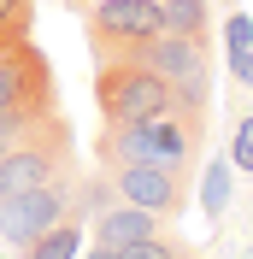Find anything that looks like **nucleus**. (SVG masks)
I'll list each match as a JSON object with an SVG mask.
<instances>
[{"label":"nucleus","mask_w":253,"mask_h":259,"mask_svg":"<svg viewBox=\"0 0 253 259\" xmlns=\"http://www.w3.org/2000/svg\"><path fill=\"white\" fill-rule=\"evenodd\" d=\"M95 165L100 171H118V165H165V171L194 177V165H200V136H194L177 112L147 118V124H100Z\"/></svg>","instance_id":"obj_1"},{"label":"nucleus","mask_w":253,"mask_h":259,"mask_svg":"<svg viewBox=\"0 0 253 259\" xmlns=\"http://www.w3.org/2000/svg\"><path fill=\"white\" fill-rule=\"evenodd\" d=\"M77 130L65 112H48L41 124H30L24 136L12 142V153H0V200L12 194H30L41 183H59V177H77Z\"/></svg>","instance_id":"obj_2"},{"label":"nucleus","mask_w":253,"mask_h":259,"mask_svg":"<svg viewBox=\"0 0 253 259\" xmlns=\"http://www.w3.org/2000/svg\"><path fill=\"white\" fill-rule=\"evenodd\" d=\"M171 82L147 71L142 59L130 53H106L95 59V106H100V124H147V118H165L171 112Z\"/></svg>","instance_id":"obj_3"},{"label":"nucleus","mask_w":253,"mask_h":259,"mask_svg":"<svg viewBox=\"0 0 253 259\" xmlns=\"http://www.w3.org/2000/svg\"><path fill=\"white\" fill-rule=\"evenodd\" d=\"M159 30H165V0H89L82 6V35L95 59L130 53Z\"/></svg>","instance_id":"obj_4"},{"label":"nucleus","mask_w":253,"mask_h":259,"mask_svg":"<svg viewBox=\"0 0 253 259\" xmlns=\"http://www.w3.org/2000/svg\"><path fill=\"white\" fill-rule=\"evenodd\" d=\"M77 177H82V171H77ZM77 177H59V183H41V189H30V194L0 200V247L24 253L35 236H48V230L59 224L65 212H71V200H77Z\"/></svg>","instance_id":"obj_5"},{"label":"nucleus","mask_w":253,"mask_h":259,"mask_svg":"<svg viewBox=\"0 0 253 259\" xmlns=\"http://www.w3.org/2000/svg\"><path fill=\"white\" fill-rule=\"evenodd\" d=\"M106 177H112V189H118V200L153 212L159 224H177V218L189 212V177H183V171H165V165H118Z\"/></svg>","instance_id":"obj_6"},{"label":"nucleus","mask_w":253,"mask_h":259,"mask_svg":"<svg viewBox=\"0 0 253 259\" xmlns=\"http://www.w3.org/2000/svg\"><path fill=\"white\" fill-rule=\"evenodd\" d=\"M18 100H59L53 65H48V53L35 48V35L0 48V112L18 106Z\"/></svg>","instance_id":"obj_7"},{"label":"nucleus","mask_w":253,"mask_h":259,"mask_svg":"<svg viewBox=\"0 0 253 259\" xmlns=\"http://www.w3.org/2000/svg\"><path fill=\"white\" fill-rule=\"evenodd\" d=\"M159 218L142 206H130V200H112L106 212H95V242L100 247H130V242H142V236H159Z\"/></svg>","instance_id":"obj_8"},{"label":"nucleus","mask_w":253,"mask_h":259,"mask_svg":"<svg viewBox=\"0 0 253 259\" xmlns=\"http://www.w3.org/2000/svg\"><path fill=\"white\" fill-rule=\"evenodd\" d=\"M77 183H82V177H77ZM82 236H89V206H82V194H77L71 212H65L48 236H35L18 259H77V253H82Z\"/></svg>","instance_id":"obj_9"},{"label":"nucleus","mask_w":253,"mask_h":259,"mask_svg":"<svg viewBox=\"0 0 253 259\" xmlns=\"http://www.w3.org/2000/svg\"><path fill=\"white\" fill-rule=\"evenodd\" d=\"M48 112H59V100H18V106H6V112H0V153H12V142L30 124H41Z\"/></svg>","instance_id":"obj_10"},{"label":"nucleus","mask_w":253,"mask_h":259,"mask_svg":"<svg viewBox=\"0 0 253 259\" xmlns=\"http://www.w3.org/2000/svg\"><path fill=\"white\" fill-rule=\"evenodd\" d=\"M165 30L200 35V41H206V30H212V6H206V0H165Z\"/></svg>","instance_id":"obj_11"},{"label":"nucleus","mask_w":253,"mask_h":259,"mask_svg":"<svg viewBox=\"0 0 253 259\" xmlns=\"http://www.w3.org/2000/svg\"><path fill=\"white\" fill-rule=\"evenodd\" d=\"M35 12H41V0H0V35L6 41L35 35Z\"/></svg>","instance_id":"obj_12"},{"label":"nucleus","mask_w":253,"mask_h":259,"mask_svg":"<svg viewBox=\"0 0 253 259\" xmlns=\"http://www.w3.org/2000/svg\"><path fill=\"white\" fill-rule=\"evenodd\" d=\"M224 206H230V159L206 171V218H224Z\"/></svg>","instance_id":"obj_13"},{"label":"nucleus","mask_w":253,"mask_h":259,"mask_svg":"<svg viewBox=\"0 0 253 259\" xmlns=\"http://www.w3.org/2000/svg\"><path fill=\"white\" fill-rule=\"evenodd\" d=\"M118 259H183V247H177V242H165V236H142V242L118 247Z\"/></svg>","instance_id":"obj_14"},{"label":"nucleus","mask_w":253,"mask_h":259,"mask_svg":"<svg viewBox=\"0 0 253 259\" xmlns=\"http://www.w3.org/2000/svg\"><path fill=\"white\" fill-rule=\"evenodd\" d=\"M230 159H236V171H253V112L241 118V130H236V147H230Z\"/></svg>","instance_id":"obj_15"},{"label":"nucleus","mask_w":253,"mask_h":259,"mask_svg":"<svg viewBox=\"0 0 253 259\" xmlns=\"http://www.w3.org/2000/svg\"><path fill=\"white\" fill-rule=\"evenodd\" d=\"M82 259H118V247H100V242H95V247H89Z\"/></svg>","instance_id":"obj_16"},{"label":"nucleus","mask_w":253,"mask_h":259,"mask_svg":"<svg viewBox=\"0 0 253 259\" xmlns=\"http://www.w3.org/2000/svg\"><path fill=\"white\" fill-rule=\"evenodd\" d=\"M0 48H6V35H0Z\"/></svg>","instance_id":"obj_17"}]
</instances>
